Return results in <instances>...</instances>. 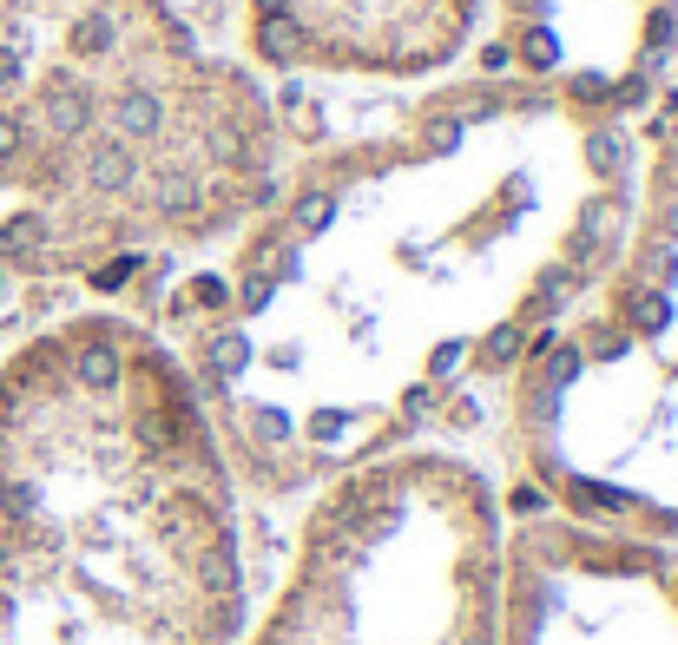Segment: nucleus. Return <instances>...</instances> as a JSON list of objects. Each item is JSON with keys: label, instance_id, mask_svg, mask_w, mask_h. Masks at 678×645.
<instances>
[{"label": "nucleus", "instance_id": "obj_1", "mask_svg": "<svg viewBox=\"0 0 678 645\" xmlns=\"http://www.w3.org/2000/svg\"><path fill=\"white\" fill-rule=\"evenodd\" d=\"M86 119H93V106H86L79 86H47V93H40V132H47V139H60V145L79 139Z\"/></svg>", "mask_w": 678, "mask_h": 645}, {"label": "nucleus", "instance_id": "obj_2", "mask_svg": "<svg viewBox=\"0 0 678 645\" xmlns=\"http://www.w3.org/2000/svg\"><path fill=\"white\" fill-rule=\"evenodd\" d=\"M132 178H139V158H132L126 139H99L93 152H86V185L93 191H126Z\"/></svg>", "mask_w": 678, "mask_h": 645}, {"label": "nucleus", "instance_id": "obj_3", "mask_svg": "<svg viewBox=\"0 0 678 645\" xmlns=\"http://www.w3.org/2000/svg\"><path fill=\"white\" fill-rule=\"evenodd\" d=\"M165 126V106H158V93H139V86H132V93H119V106H112V132H119V139H152V132Z\"/></svg>", "mask_w": 678, "mask_h": 645}, {"label": "nucleus", "instance_id": "obj_4", "mask_svg": "<svg viewBox=\"0 0 678 645\" xmlns=\"http://www.w3.org/2000/svg\"><path fill=\"white\" fill-rule=\"evenodd\" d=\"M73 369H79L86 389H112V382H119V356H112V343H86L73 356Z\"/></svg>", "mask_w": 678, "mask_h": 645}, {"label": "nucleus", "instance_id": "obj_5", "mask_svg": "<svg viewBox=\"0 0 678 645\" xmlns=\"http://www.w3.org/2000/svg\"><path fill=\"white\" fill-rule=\"evenodd\" d=\"M613 224H619L613 198H593V205L580 211V231H573V257H586V251H593V244H600L606 231H613Z\"/></svg>", "mask_w": 678, "mask_h": 645}, {"label": "nucleus", "instance_id": "obj_6", "mask_svg": "<svg viewBox=\"0 0 678 645\" xmlns=\"http://www.w3.org/2000/svg\"><path fill=\"white\" fill-rule=\"evenodd\" d=\"M626 316H632V330H639V336H659L665 316H672V303H665V290H632Z\"/></svg>", "mask_w": 678, "mask_h": 645}, {"label": "nucleus", "instance_id": "obj_7", "mask_svg": "<svg viewBox=\"0 0 678 645\" xmlns=\"http://www.w3.org/2000/svg\"><path fill=\"white\" fill-rule=\"evenodd\" d=\"M297 20L290 14H264V27H257V47H264V60H290V53H297Z\"/></svg>", "mask_w": 678, "mask_h": 645}, {"label": "nucleus", "instance_id": "obj_8", "mask_svg": "<svg viewBox=\"0 0 678 645\" xmlns=\"http://www.w3.org/2000/svg\"><path fill=\"white\" fill-rule=\"evenodd\" d=\"M40 237H47V224L33 218V211H27V218H7V224H0V257H33V251H40Z\"/></svg>", "mask_w": 678, "mask_h": 645}, {"label": "nucleus", "instance_id": "obj_9", "mask_svg": "<svg viewBox=\"0 0 678 645\" xmlns=\"http://www.w3.org/2000/svg\"><path fill=\"white\" fill-rule=\"evenodd\" d=\"M330 218H336V198H330V191H303V198H297V211H290V231H303V237H310V231H323Z\"/></svg>", "mask_w": 678, "mask_h": 645}, {"label": "nucleus", "instance_id": "obj_10", "mask_svg": "<svg viewBox=\"0 0 678 645\" xmlns=\"http://www.w3.org/2000/svg\"><path fill=\"white\" fill-rule=\"evenodd\" d=\"M198 580H205V593H218V599L237 586V567H231V547H224V540L205 553V560H198Z\"/></svg>", "mask_w": 678, "mask_h": 645}, {"label": "nucleus", "instance_id": "obj_11", "mask_svg": "<svg viewBox=\"0 0 678 645\" xmlns=\"http://www.w3.org/2000/svg\"><path fill=\"white\" fill-rule=\"evenodd\" d=\"M112 33H119V27H112V14H79L73 20V47L79 53H112Z\"/></svg>", "mask_w": 678, "mask_h": 645}, {"label": "nucleus", "instance_id": "obj_12", "mask_svg": "<svg viewBox=\"0 0 678 645\" xmlns=\"http://www.w3.org/2000/svg\"><path fill=\"white\" fill-rule=\"evenodd\" d=\"M521 60H527V66H540V73H547V66L560 60V40H553L547 27H527V33H521Z\"/></svg>", "mask_w": 678, "mask_h": 645}, {"label": "nucleus", "instance_id": "obj_13", "mask_svg": "<svg viewBox=\"0 0 678 645\" xmlns=\"http://www.w3.org/2000/svg\"><path fill=\"white\" fill-rule=\"evenodd\" d=\"M586 158H593V172H619L626 139H619V132H593V139H586Z\"/></svg>", "mask_w": 678, "mask_h": 645}, {"label": "nucleus", "instance_id": "obj_14", "mask_svg": "<svg viewBox=\"0 0 678 645\" xmlns=\"http://www.w3.org/2000/svg\"><path fill=\"white\" fill-rule=\"evenodd\" d=\"M244 362H251V343H244V336H218V343H211V369H218V376H237Z\"/></svg>", "mask_w": 678, "mask_h": 645}, {"label": "nucleus", "instance_id": "obj_15", "mask_svg": "<svg viewBox=\"0 0 678 645\" xmlns=\"http://www.w3.org/2000/svg\"><path fill=\"white\" fill-rule=\"evenodd\" d=\"M139 441L152 448V455H165V448H172V422H165V409H152V402L139 409Z\"/></svg>", "mask_w": 678, "mask_h": 645}, {"label": "nucleus", "instance_id": "obj_16", "mask_svg": "<svg viewBox=\"0 0 678 645\" xmlns=\"http://www.w3.org/2000/svg\"><path fill=\"white\" fill-rule=\"evenodd\" d=\"M20 152H27V119H14V112H0V165H14Z\"/></svg>", "mask_w": 678, "mask_h": 645}, {"label": "nucleus", "instance_id": "obj_17", "mask_svg": "<svg viewBox=\"0 0 678 645\" xmlns=\"http://www.w3.org/2000/svg\"><path fill=\"white\" fill-rule=\"evenodd\" d=\"M514 356H521V330H494L488 349H481V362H488V369H501V362H514Z\"/></svg>", "mask_w": 678, "mask_h": 645}, {"label": "nucleus", "instance_id": "obj_18", "mask_svg": "<svg viewBox=\"0 0 678 645\" xmlns=\"http://www.w3.org/2000/svg\"><path fill=\"white\" fill-rule=\"evenodd\" d=\"M573 507H626V494H613V488H593V481H573Z\"/></svg>", "mask_w": 678, "mask_h": 645}, {"label": "nucleus", "instance_id": "obj_19", "mask_svg": "<svg viewBox=\"0 0 678 645\" xmlns=\"http://www.w3.org/2000/svg\"><path fill=\"white\" fill-rule=\"evenodd\" d=\"M270 290H277V277L251 270V277H244V290H237V303H244V310H264V303H270Z\"/></svg>", "mask_w": 678, "mask_h": 645}, {"label": "nucleus", "instance_id": "obj_20", "mask_svg": "<svg viewBox=\"0 0 678 645\" xmlns=\"http://www.w3.org/2000/svg\"><path fill=\"white\" fill-rule=\"evenodd\" d=\"M20 79H27V60H20V53L7 47V40H0V93H14Z\"/></svg>", "mask_w": 678, "mask_h": 645}, {"label": "nucleus", "instance_id": "obj_21", "mask_svg": "<svg viewBox=\"0 0 678 645\" xmlns=\"http://www.w3.org/2000/svg\"><path fill=\"white\" fill-rule=\"evenodd\" d=\"M191 297H198V310H224V297H231V290H224L218 277H198V284H191Z\"/></svg>", "mask_w": 678, "mask_h": 645}, {"label": "nucleus", "instance_id": "obj_22", "mask_svg": "<svg viewBox=\"0 0 678 645\" xmlns=\"http://www.w3.org/2000/svg\"><path fill=\"white\" fill-rule=\"evenodd\" d=\"M461 356H468L461 343H442L435 356H428V369H435V376H455V369H461Z\"/></svg>", "mask_w": 678, "mask_h": 645}, {"label": "nucleus", "instance_id": "obj_23", "mask_svg": "<svg viewBox=\"0 0 678 645\" xmlns=\"http://www.w3.org/2000/svg\"><path fill=\"white\" fill-rule=\"evenodd\" d=\"M251 422H257V435H264V441H284L290 435V422H284V415H270V409H257Z\"/></svg>", "mask_w": 678, "mask_h": 645}, {"label": "nucleus", "instance_id": "obj_24", "mask_svg": "<svg viewBox=\"0 0 678 645\" xmlns=\"http://www.w3.org/2000/svg\"><path fill=\"white\" fill-rule=\"evenodd\" d=\"M126 277H132V257H119V264H106V270H99L93 284H99V290H119V284H126Z\"/></svg>", "mask_w": 678, "mask_h": 645}, {"label": "nucleus", "instance_id": "obj_25", "mask_svg": "<svg viewBox=\"0 0 678 645\" xmlns=\"http://www.w3.org/2000/svg\"><path fill=\"white\" fill-rule=\"evenodd\" d=\"M672 14H652V27H646V40H652V53H659V47H672Z\"/></svg>", "mask_w": 678, "mask_h": 645}, {"label": "nucleus", "instance_id": "obj_26", "mask_svg": "<svg viewBox=\"0 0 678 645\" xmlns=\"http://www.w3.org/2000/svg\"><path fill=\"white\" fill-rule=\"evenodd\" d=\"M461 139V126H428V152H448Z\"/></svg>", "mask_w": 678, "mask_h": 645}, {"label": "nucleus", "instance_id": "obj_27", "mask_svg": "<svg viewBox=\"0 0 678 645\" xmlns=\"http://www.w3.org/2000/svg\"><path fill=\"white\" fill-rule=\"evenodd\" d=\"M573 99H606V79H593V73L573 79Z\"/></svg>", "mask_w": 678, "mask_h": 645}, {"label": "nucleus", "instance_id": "obj_28", "mask_svg": "<svg viewBox=\"0 0 678 645\" xmlns=\"http://www.w3.org/2000/svg\"><path fill=\"white\" fill-rule=\"evenodd\" d=\"M211 152H218V158H237V132L218 126V132H211Z\"/></svg>", "mask_w": 678, "mask_h": 645}, {"label": "nucleus", "instance_id": "obj_29", "mask_svg": "<svg viewBox=\"0 0 678 645\" xmlns=\"http://www.w3.org/2000/svg\"><path fill=\"white\" fill-rule=\"evenodd\" d=\"M468 645H488V632H474V639H468Z\"/></svg>", "mask_w": 678, "mask_h": 645}, {"label": "nucleus", "instance_id": "obj_30", "mask_svg": "<svg viewBox=\"0 0 678 645\" xmlns=\"http://www.w3.org/2000/svg\"><path fill=\"white\" fill-rule=\"evenodd\" d=\"M0 567H7V540H0Z\"/></svg>", "mask_w": 678, "mask_h": 645}, {"label": "nucleus", "instance_id": "obj_31", "mask_svg": "<svg viewBox=\"0 0 678 645\" xmlns=\"http://www.w3.org/2000/svg\"><path fill=\"white\" fill-rule=\"evenodd\" d=\"M672 172H678V165H672Z\"/></svg>", "mask_w": 678, "mask_h": 645}]
</instances>
